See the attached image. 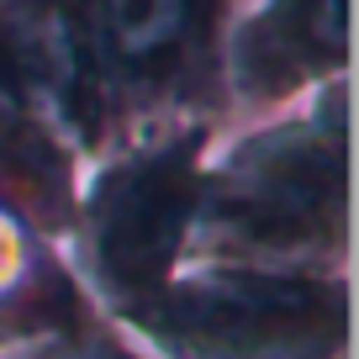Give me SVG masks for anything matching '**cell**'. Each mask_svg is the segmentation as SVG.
Masks as SVG:
<instances>
[{
	"label": "cell",
	"instance_id": "obj_1",
	"mask_svg": "<svg viewBox=\"0 0 359 359\" xmlns=\"http://www.w3.org/2000/svg\"><path fill=\"white\" fill-rule=\"evenodd\" d=\"M158 323L206 359H323L344 333V302L317 280L212 275L169 291Z\"/></svg>",
	"mask_w": 359,
	"mask_h": 359
},
{
	"label": "cell",
	"instance_id": "obj_2",
	"mask_svg": "<svg viewBox=\"0 0 359 359\" xmlns=\"http://www.w3.org/2000/svg\"><path fill=\"white\" fill-rule=\"evenodd\" d=\"M196 212V164L191 148H169L154 158H133L101 185L90 217L95 264L116 296H148L164 285L180 238Z\"/></svg>",
	"mask_w": 359,
	"mask_h": 359
},
{
	"label": "cell",
	"instance_id": "obj_3",
	"mask_svg": "<svg viewBox=\"0 0 359 359\" xmlns=\"http://www.w3.org/2000/svg\"><path fill=\"white\" fill-rule=\"evenodd\" d=\"M338 201H344L338 154L280 137V143H264V158L248 154L238 164L233 196H222L217 217L238 238H254L269 248H296L312 243L327 222H338Z\"/></svg>",
	"mask_w": 359,
	"mask_h": 359
},
{
	"label": "cell",
	"instance_id": "obj_4",
	"mask_svg": "<svg viewBox=\"0 0 359 359\" xmlns=\"http://www.w3.org/2000/svg\"><path fill=\"white\" fill-rule=\"evenodd\" d=\"M106 43L133 58L164 53L185 32V0H101Z\"/></svg>",
	"mask_w": 359,
	"mask_h": 359
},
{
	"label": "cell",
	"instance_id": "obj_5",
	"mask_svg": "<svg viewBox=\"0 0 359 359\" xmlns=\"http://www.w3.org/2000/svg\"><path fill=\"white\" fill-rule=\"evenodd\" d=\"M53 359H127L116 348H69V354H53Z\"/></svg>",
	"mask_w": 359,
	"mask_h": 359
}]
</instances>
